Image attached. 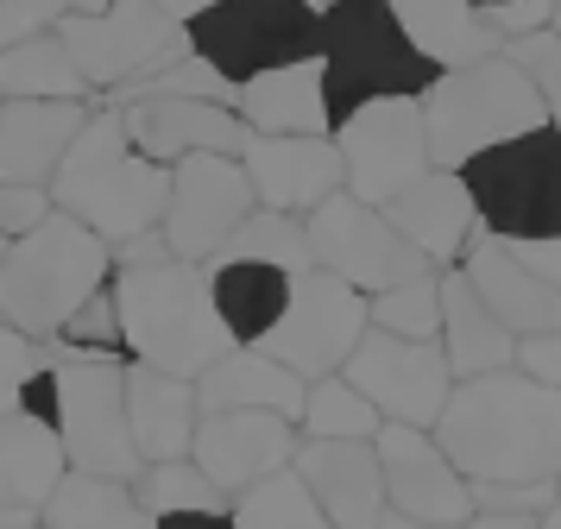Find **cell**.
<instances>
[{"mask_svg": "<svg viewBox=\"0 0 561 529\" xmlns=\"http://www.w3.org/2000/svg\"><path fill=\"white\" fill-rule=\"evenodd\" d=\"M341 378L373 398L385 423L435 428L442 403L455 391V372L442 359V341H398L385 327H366L354 341V353L341 359Z\"/></svg>", "mask_w": 561, "mask_h": 529, "instance_id": "obj_15", "label": "cell"}, {"mask_svg": "<svg viewBox=\"0 0 561 529\" xmlns=\"http://www.w3.org/2000/svg\"><path fill=\"white\" fill-rule=\"evenodd\" d=\"M89 107L82 101H0V183H51L57 158L82 133Z\"/></svg>", "mask_w": 561, "mask_h": 529, "instance_id": "obj_23", "label": "cell"}, {"mask_svg": "<svg viewBox=\"0 0 561 529\" xmlns=\"http://www.w3.org/2000/svg\"><path fill=\"white\" fill-rule=\"evenodd\" d=\"M379 410L366 391H354L341 372H322L304 384V410H297V428L309 441H373L379 435Z\"/></svg>", "mask_w": 561, "mask_h": 529, "instance_id": "obj_34", "label": "cell"}, {"mask_svg": "<svg viewBox=\"0 0 561 529\" xmlns=\"http://www.w3.org/2000/svg\"><path fill=\"white\" fill-rule=\"evenodd\" d=\"M203 423V403H196V378H171L152 366H127V428L139 460H183Z\"/></svg>", "mask_w": 561, "mask_h": 529, "instance_id": "obj_24", "label": "cell"}, {"mask_svg": "<svg viewBox=\"0 0 561 529\" xmlns=\"http://www.w3.org/2000/svg\"><path fill=\"white\" fill-rule=\"evenodd\" d=\"M379 529H455V524H423V517H404V510H385Z\"/></svg>", "mask_w": 561, "mask_h": 529, "instance_id": "obj_49", "label": "cell"}, {"mask_svg": "<svg viewBox=\"0 0 561 529\" xmlns=\"http://www.w3.org/2000/svg\"><path fill=\"white\" fill-rule=\"evenodd\" d=\"M290 467L304 479L316 504L329 510L334 529H379L385 517V479L373 441H297Z\"/></svg>", "mask_w": 561, "mask_h": 529, "instance_id": "obj_21", "label": "cell"}, {"mask_svg": "<svg viewBox=\"0 0 561 529\" xmlns=\"http://www.w3.org/2000/svg\"><path fill=\"white\" fill-rule=\"evenodd\" d=\"M0 258H7V227H0Z\"/></svg>", "mask_w": 561, "mask_h": 529, "instance_id": "obj_54", "label": "cell"}, {"mask_svg": "<svg viewBox=\"0 0 561 529\" xmlns=\"http://www.w3.org/2000/svg\"><path fill=\"white\" fill-rule=\"evenodd\" d=\"M114 114L127 126V139L158 164H178L183 151H228L253 139V126L233 114V101H203V95H127L114 101Z\"/></svg>", "mask_w": 561, "mask_h": 529, "instance_id": "obj_18", "label": "cell"}, {"mask_svg": "<svg viewBox=\"0 0 561 529\" xmlns=\"http://www.w3.org/2000/svg\"><path fill=\"white\" fill-rule=\"evenodd\" d=\"M517 64V70L536 82V95H542V107H549V126H561V32H524V38H505L499 45Z\"/></svg>", "mask_w": 561, "mask_h": 529, "instance_id": "obj_38", "label": "cell"}, {"mask_svg": "<svg viewBox=\"0 0 561 529\" xmlns=\"http://www.w3.org/2000/svg\"><path fill=\"white\" fill-rule=\"evenodd\" d=\"M0 101H7V95H0Z\"/></svg>", "mask_w": 561, "mask_h": 529, "instance_id": "obj_57", "label": "cell"}, {"mask_svg": "<svg viewBox=\"0 0 561 529\" xmlns=\"http://www.w3.org/2000/svg\"><path fill=\"white\" fill-rule=\"evenodd\" d=\"M536 529H561V492H556V504H549V510L536 517Z\"/></svg>", "mask_w": 561, "mask_h": 529, "instance_id": "obj_51", "label": "cell"}, {"mask_svg": "<svg viewBox=\"0 0 561 529\" xmlns=\"http://www.w3.org/2000/svg\"><path fill=\"white\" fill-rule=\"evenodd\" d=\"M430 435L460 467V479H556L561 391L517 366L455 378Z\"/></svg>", "mask_w": 561, "mask_h": 529, "instance_id": "obj_1", "label": "cell"}, {"mask_svg": "<svg viewBox=\"0 0 561 529\" xmlns=\"http://www.w3.org/2000/svg\"><path fill=\"white\" fill-rule=\"evenodd\" d=\"M38 366H45L38 341L0 322V416H7V410H20V391L32 384V372H38Z\"/></svg>", "mask_w": 561, "mask_h": 529, "instance_id": "obj_40", "label": "cell"}, {"mask_svg": "<svg viewBox=\"0 0 561 529\" xmlns=\"http://www.w3.org/2000/svg\"><path fill=\"white\" fill-rule=\"evenodd\" d=\"M183 38L221 82H253L259 70L322 57V7L316 0H208Z\"/></svg>", "mask_w": 561, "mask_h": 529, "instance_id": "obj_7", "label": "cell"}, {"mask_svg": "<svg viewBox=\"0 0 561 529\" xmlns=\"http://www.w3.org/2000/svg\"><path fill=\"white\" fill-rule=\"evenodd\" d=\"M460 272L467 284L485 297V309L524 341V334H542V327H561V290H549L530 265H517L511 246L499 233H480L473 246L460 252Z\"/></svg>", "mask_w": 561, "mask_h": 529, "instance_id": "obj_22", "label": "cell"}, {"mask_svg": "<svg viewBox=\"0 0 561 529\" xmlns=\"http://www.w3.org/2000/svg\"><path fill=\"white\" fill-rule=\"evenodd\" d=\"M480 20L505 45V38H524V32H542L549 25V0H492V7H480Z\"/></svg>", "mask_w": 561, "mask_h": 529, "instance_id": "obj_43", "label": "cell"}, {"mask_svg": "<svg viewBox=\"0 0 561 529\" xmlns=\"http://www.w3.org/2000/svg\"><path fill=\"white\" fill-rule=\"evenodd\" d=\"M536 126H549V107L505 50H485L460 70H442L423 89V133H430V158L442 171H460L473 151L505 146Z\"/></svg>", "mask_w": 561, "mask_h": 529, "instance_id": "obj_5", "label": "cell"}, {"mask_svg": "<svg viewBox=\"0 0 561 529\" xmlns=\"http://www.w3.org/2000/svg\"><path fill=\"white\" fill-rule=\"evenodd\" d=\"M152 7H164L171 20H196V13H203L208 0H152Z\"/></svg>", "mask_w": 561, "mask_h": 529, "instance_id": "obj_50", "label": "cell"}, {"mask_svg": "<svg viewBox=\"0 0 561 529\" xmlns=\"http://www.w3.org/2000/svg\"><path fill=\"white\" fill-rule=\"evenodd\" d=\"M359 334H366V290H354L347 277L322 272V265H309V272L290 277L284 315L253 347L284 359L297 378H322V372H341V359L354 353Z\"/></svg>", "mask_w": 561, "mask_h": 529, "instance_id": "obj_13", "label": "cell"}, {"mask_svg": "<svg viewBox=\"0 0 561 529\" xmlns=\"http://www.w3.org/2000/svg\"><path fill=\"white\" fill-rule=\"evenodd\" d=\"M442 359L455 378H480V372H505L517 366V334H511L485 297L467 284V272H448L442 277Z\"/></svg>", "mask_w": 561, "mask_h": 529, "instance_id": "obj_27", "label": "cell"}, {"mask_svg": "<svg viewBox=\"0 0 561 529\" xmlns=\"http://www.w3.org/2000/svg\"><path fill=\"white\" fill-rule=\"evenodd\" d=\"M473 485V510H524L542 517L556 504V479H467Z\"/></svg>", "mask_w": 561, "mask_h": 529, "instance_id": "obj_39", "label": "cell"}, {"mask_svg": "<svg viewBox=\"0 0 561 529\" xmlns=\"http://www.w3.org/2000/svg\"><path fill=\"white\" fill-rule=\"evenodd\" d=\"M0 529H45L38 510H20V504H0Z\"/></svg>", "mask_w": 561, "mask_h": 529, "instance_id": "obj_48", "label": "cell"}, {"mask_svg": "<svg viewBox=\"0 0 561 529\" xmlns=\"http://www.w3.org/2000/svg\"><path fill=\"white\" fill-rule=\"evenodd\" d=\"M517 265H530L549 290H561V233H530V240H505Z\"/></svg>", "mask_w": 561, "mask_h": 529, "instance_id": "obj_45", "label": "cell"}, {"mask_svg": "<svg viewBox=\"0 0 561 529\" xmlns=\"http://www.w3.org/2000/svg\"><path fill=\"white\" fill-rule=\"evenodd\" d=\"M51 208L57 202L45 183H0V227H7V240H20L26 227H38Z\"/></svg>", "mask_w": 561, "mask_h": 529, "instance_id": "obj_42", "label": "cell"}, {"mask_svg": "<svg viewBox=\"0 0 561 529\" xmlns=\"http://www.w3.org/2000/svg\"><path fill=\"white\" fill-rule=\"evenodd\" d=\"M51 428L64 460L82 473L139 479V448L127 428V366L107 353H57L51 359Z\"/></svg>", "mask_w": 561, "mask_h": 529, "instance_id": "obj_8", "label": "cell"}, {"mask_svg": "<svg viewBox=\"0 0 561 529\" xmlns=\"http://www.w3.org/2000/svg\"><path fill=\"white\" fill-rule=\"evenodd\" d=\"M107 0H70V13H102Z\"/></svg>", "mask_w": 561, "mask_h": 529, "instance_id": "obj_52", "label": "cell"}, {"mask_svg": "<svg viewBox=\"0 0 561 529\" xmlns=\"http://www.w3.org/2000/svg\"><path fill=\"white\" fill-rule=\"evenodd\" d=\"M297 441H304L297 423L278 416V410H203L190 460L215 479V492H247L265 473L290 467Z\"/></svg>", "mask_w": 561, "mask_h": 529, "instance_id": "obj_17", "label": "cell"}, {"mask_svg": "<svg viewBox=\"0 0 561 529\" xmlns=\"http://www.w3.org/2000/svg\"><path fill=\"white\" fill-rule=\"evenodd\" d=\"M253 208H259V196H253V183H247L240 158H228V151H183L178 164H171V202H164L158 240L171 246V258L208 265L215 246Z\"/></svg>", "mask_w": 561, "mask_h": 529, "instance_id": "obj_14", "label": "cell"}, {"mask_svg": "<svg viewBox=\"0 0 561 529\" xmlns=\"http://www.w3.org/2000/svg\"><path fill=\"white\" fill-rule=\"evenodd\" d=\"M57 38L70 45L77 70L89 76V89H127L139 76H152L158 64H171L178 50H190L183 20H171L152 0H107L102 13H64L51 25Z\"/></svg>", "mask_w": 561, "mask_h": 529, "instance_id": "obj_10", "label": "cell"}, {"mask_svg": "<svg viewBox=\"0 0 561 529\" xmlns=\"http://www.w3.org/2000/svg\"><path fill=\"white\" fill-rule=\"evenodd\" d=\"M373 453H379V479H385V510L467 529V517H473V485L460 479V467L442 453V441H435L430 428L379 423Z\"/></svg>", "mask_w": 561, "mask_h": 529, "instance_id": "obj_16", "label": "cell"}, {"mask_svg": "<svg viewBox=\"0 0 561 529\" xmlns=\"http://www.w3.org/2000/svg\"><path fill=\"white\" fill-rule=\"evenodd\" d=\"M304 384L284 359H272L265 347H247V341H233L215 366L196 372V403L203 410H278L297 423V410H304Z\"/></svg>", "mask_w": 561, "mask_h": 529, "instance_id": "obj_25", "label": "cell"}, {"mask_svg": "<svg viewBox=\"0 0 561 529\" xmlns=\"http://www.w3.org/2000/svg\"><path fill=\"white\" fill-rule=\"evenodd\" d=\"M391 13H398L404 38L430 57L435 70H460V64L485 57V50H499V38L485 32L473 0H391Z\"/></svg>", "mask_w": 561, "mask_h": 529, "instance_id": "obj_31", "label": "cell"}, {"mask_svg": "<svg viewBox=\"0 0 561 529\" xmlns=\"http://www.w3.org/2000/svg\"><path fill=\"white\" fill-rule=\"evenodd\" d=\"M64 441H57L51 423H38L26 410H7L0 416V504H20V510H38L51 498V485L64 479Z\"/></svg>", "mask_w": 561, "mask_h": 529, "instance_id": "obj_29", "label": "cell"}, {"mask_svg": "<svg viewBox=\"0 0 561 529\" xmlns=\"http://www.w3.org/2000/svg\"><path fill=\"white\" fill-rule=\"evenodd\" d=\"M435 76L442 70L404 38L391 0H329L322 7V95H329L334 126L366 101L423 95Z\"/></svg>", "mask_w": 561, "mask_h": 529, "instance_id": "obj_6", "label": "cell"}, {"mask_svg": "<svg viewBox=\"0 0 561 529\" xmlns=\"http://www.w3.org/2000/svg\"><path fill=\"white\" fill-rule=\"evenodd\" d=\"M107 277H114V246L95 227H82L77 215L51 208L38 227L7 240V258H0V322L32 334V341H51V334L70 327V315L95 290H107Z\"/></svg>", "mask_w": 561, "mask_h": 529, "instance_id": "obj_4", "label": "cell"}, {"mask_svg": "<svg viewBox=\"0 0 561 529\" xmlns=\"http://www.w3.org/2000/svg\"><path fill=\"white\" fill-rule=\"evenodd\" d=\"M38 524L45 529H152V510L139 504L133 479L64 467V479L51 485V498L38 504Z\"/></svg>", "mask_w": 561, "mask_h": 529, "instance_id": "obj_28", "label": "cell"}, {"mask_svg": "<svg viewBox=\"0 0 561 529\" xmlns=\"http://www.w3.org/2000/svg\"><path fill=\"white\" fill-rule=\"evenodd\" d=\"M366 327H385L398 341H435L442 334V272L373 290L366 297Z\"/></svg>", "mask_w": 561, "mask_h": 529, "instance_id": "obj_36", "label": "cell"}, {"mask_svg": "<svg viewBox=\"0 0 561 529\" xmlns=\"http://www.w3.org/2000/svg\"><path fill=\"white\" fill-rule=\"evenodd\" d=\"M133 492H139V504H146L152 517H171V510H228V492H215V479H208L190 453H183V460H152V467H139Z\"/></svg>", "mask_w": 561, "mask_h": 529, "instance_id": "obj_37", "label": "cell"}, {"mask_svg": "<svg viewBox=\"0 0 561 529\" xmlns=\"http://www.w3.org/2000/svg\"><path fill=\"white\" fill-rule=\"evenodd\" d=\"M240 164H247L259 208H284V215H309L322 196L347 189L329 133H253L240 146Z\"/></svg>", "mask_w": 561, "mask_h": 529, "instance_id": "obj_19", "label": "cell"}, {"mask_svg": "<svg viewBox=\"0 0 561 529\" xmlns=\"http://www.w3.org/2000/svg\"><path fill=\"white\" fill-rule=\"evenodd\" d=\"M228 517H233V529H334L329 510L316 504V492L297 479V467H278L259 485L233 492Z\"/></svg>", "mask_w": 561, "mask_h": 529, "instance_id": "obj_33", "label": "cell"}, {"mask_svg": "<svg viewBox=\"0 0 561 529\" xmlns=\"http://www.w3.org/2000/svg\"><path fill=\"white\" fill-rule=\"evenodd\" d=\"M460 183L485 233L499 240L561 233V126H536L505 146L473 151L460 164Z\"/></svg>", "mask_w": 561, "mask_h": 529, "instance_id": "obj_9", "label": "cell"}, {"mask_svg": "<svg viewBox=\"0 0 561 529\" xmlns=\"http://www.w3.org/2000/svg\"><path fill=\"white\" fill-rule=\"evenodd\" d=\"M329 139L341 151V171H347V196L373 202V208H385L398 189H410L435 164L430 133H423V95L366 101L334 126Z\"/></svg>", "mask_w": 561, "mask_h": 529, "instance_id": "obj_12", "label": "cell"}, {"mask_svg": "<svg viewBox=\"0 0 561 529\" xmlns=\"http://www.w3.org/2000/svg\"><path fill=\"white\" fill-rule=\"evenodd\" d=\"M215 258H259V265H278V272H309V265H316V258H309L304 215H284V208H253V215L215 246Z\"/></svg>", "mask_w": 561, "mask_h": 529, "instance_id": "obj_35", "label": "cell"}, {"mask_svg": "<svg viewBox=\"0 0 561 529\" xmlns=\"http://www.w3.org/2000/svg\"><path fill=\"white\" fill-rule=\"evenodd\" d=\"M290 277L297 272H278V265H259V258H208V284H215V309L228 322L233 341L253 347L265 327L284 315L290 302Z\"/></svg>", "mask_w": 561, "mask_h": 529, "instance_id": "obj_30", "label": "cell"}, {"mask_svg": "<svg viewBox=\"0 0 561 529\" xmlns=\"http://www.w3.org/2000/svg\"><path fill=\"white\" fill-rule=\"evenodd\" d=\"M467 529H536V517H524V510H473Z\"/></svg>", "mask_w": 561, "mask_h": 529, "instance_id": "obj_47", "label": "cell"}, {"mask_svg": "<svg viewBox=\"0 0 561 529\" xmlns=\"http://www.w3.org/2000/svg\"><path fill=\"white\" fill-rule=\"evenodd\" d=\"M517 372L542 378L561 391V327H542V334H524L517 341Z\"/></svg>", "mask_w": 561, "mask_h": 529, "instance_id": "obj_44", "label": "cell"}, {"mask_svg": "<svg viewBox=\"0 0 561 529\" xmlns=\"http://www.w3.org/2000/svg\"><path fill=\"white\" fill-rule=\"evenodd\" d=\"M473 7H492V0H473Z\"/></svg>", "mask_w": 561, "mask_h": 529, "instance_id": "obj_56", "label": "cell"}, {"mask_svg": "<svg viewBox=\"0 0 561 529\" xmlns=\"http://www.w3.org/2000/svg\"><path fill=\"white\" fill-rule=\"evenodd\" d=\"M0 95L82 101V95H95V89H89V76L77 70V57H70V45L57 32H32V38L0 50Z\"/></svg>", "mask_w": 561, "mask_h": 529, "instance_id": "obj_32", "label": "cell"}, {"mask_svg": "<svg viewBox=\"0 0 561 529\" xmlns=\"http://www.w3.org/2000/svg\"><path fill=\"white\" fill-rule=\"evenodd\" d=\"M51 202L64 215H77L82 227H95L107 246L158 233L164 202H171V164H158L127 139V126L114 107L89 114L82 133L70 139V151L57 158L51 171Z\"/></svg>", "mask_w": 561, "mask_h": 529, "instance_id": "obj_3", "label": "cell"}, {"mask_svg": "<svg viewBox=\"0 0 561 529\" xmlns=\"http://www.w3.org/2000/svg\"><path fill=\"white\" fill-rule=\"evenodd\" d=\"M233 114L253 133H334L329 95H322V57L259 70L253 82L233 89Z\"/></svg>", "mask_w": 561, "mask_h": 529, "instance_id": "obj_26", "label": "cell"}, {"mask_svg": "<svg viewBox=\"0 0 561 529\" xmlns=\"http://www.w3.org/2000/svg\"><path fill=\"white\" fill-rule=\"evenodd\" d=\"M385 221L398 227L435 272H442V265H460V252L485 233L480 215H473V196H467V183H460V171H442V164H430L410 189H398V196L385 202Z\"/></svg>", "mask_w": 561, "mask_h": 529, "instance_id": "obj_20", "label": "cell"}, {"mask_svg": "<svg viewBox=\"0 0 561 529\" xmlns=\"http://www.w3.org/2000/svg\"><path fill=\"white\" fill-rule=\"evenodd\" d=\"M304 233H309V258H316L322 272L347 277V284L366 290V297L435 272L430 258H423L398 227L385 221V208L347 196V189H334V196L316 202V208L304 215Z\"/></svg>", "mask_w": 561, "mask_h": 529, "instance_id": "obj_11", "label": "cell"}, {"mask_svg": "<svg viewBox=\"0 0 561 529\" xmlns=\"http://www.w3.org/2000/svg\"><path fill=\"white\" fill-rule=\"evenodd\" d=\"M549 32H561V0H549Z\"/></svg>", "mask_w": 561, "mask_h": 529, "instance_id": "obj_53", "label": "cell"}, {"mask_svg": "<svg viewBox=\"0 0 561 529\" xmlns=\"http://www.w3.org/2000/svg\"><path fill=\"white\" fill-rule=\"evenodd\" d=\"M556 492H561V467H556Z\"/></svg>", "mask_w": 561, "mask_h": 529, "instance_id": "obj_55", "label": "cell"}, {"mask_svg": "<svg viewBox=\"0 0 561 529\" xmlns=\"http://www.w3.org/2000/svg\"><path fill=\"white\" fill-rule=\"evenodd\" d=\"M152 529H233L228 510H171V517H152Z\"/></svg>", "mask_w": 561, "mask_h": 529, "instance_id": "obj_46", "label": "cell"}, {"mask_svg": "<svg viewBox=\"0 0 561 529\" xmlns=\"http://www.w3.org/2000/svg\"><path fill=\"white\" fill-rule=\"evenodd\" d=\"M64 13H70V0H0V50L32 32H51Z\"/></svg>", "mask_w": 561, "mask_h": 529, "instance_id": "obj_41", "label": "cell"}, {"mask_svg": "<svg viewBox=\"0 0 561 529\" xmlns=\"http://www.w3.org/2000/svg\"><path fill=\"white\" fill-rule=\"evenodd\" d=\"M114 297V322H121V347L133 366H152L171 378H196L233 347L228 322L215 309V284L208 265L196 258H139L121 265V277H107Z\"/></svg>", "mask_w": 561, "mask_h": 529, "instance_id": "obj_2", "label": "cell"}]
</instances>
